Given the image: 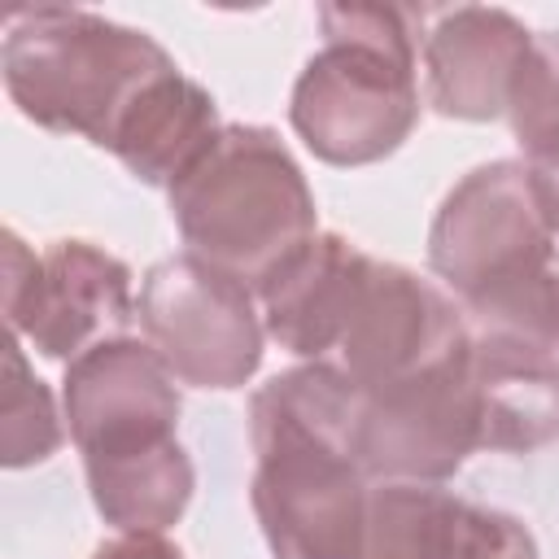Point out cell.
<instances>
[{
    "instance_id": "obj_21",
    "label": "cell",
    "mask_w": 559,
    "mask_h": 559,
    "mask_svg": "<svg viewBox=\"0 0 559 559\" xmlns=\"http://www.w3.org/2000/svg\"><path fill=\"white\" fill-rule=\"evenodd\" d=\"M92 559H188L166 533H118L92 550Z\"/></svg>"
},
{
    "instance_id": "obj_12",
    "label": "cell",
    "mask_w": 559,
    "mask_h": 559,
    "mask_svg": "<svg viewBox=\"0 0 559 559\" xmlns=\"http://www.w3.org/2000/svg\"><path fill=\"white\" fill-rule=\"evenodd\" d=\"M371 253L341 231H319L253 293L266 336L301 362H332Z\"/></svg>"
},
{
    "instance_id": "obj_9",
    "label": "cell",
    "mask_w": 559,
    "mask_h": 559,
    "mask_svg": "<svg viewBox=\"0 0 559 559\" xmlns=\"http://www.w3.org/2000/svg\"><path fill=\"white\" fill-rule=\"evenodd\" d=\"M354 450L367 480L445 485L480 450V402L467 349L424 376L362 393Z\"/></svg>"
},
{
    "instance_id": "obj_15",
    "label": "cell",
    "mask_w": 559,
    "mask_h": 559,
    "mask_svg": "<svg viewBox=\"0 0 559 559\" xmlns=\"http://www.w3.org/2000/svg\"><path fill=\"white\" fill-rule=\"evenodd\" d=\"M83 476L96 515L118 533H166L183 520L197 493V467L179 441H166L131 459L83 463Z\"/></svg>"
},
{
    "instance_id": "obj_17",
    "label": "cell",
    "mask_w": 559,
    "mask_h": 559,
    "mask_svg": "<svg viewBox=\"0 0 559 559\" xmlns=\"http://www.w3.org/2000/svg\"><path fill=\"white\" fill-rule=\"evenodd\" d=\"M66 411H57L52 389L31 371L22 336L9 332L4 345V393H0V463L9 472L48 463L66 441Z\"/></svg>"
},
{
    "instance_id": "obj_11",
    "label": "cell",
    "mask_w": 559,
    "mask_h": 559,
    "mask_svg": "<svg viewBox=\"0 0 559 559\" xmlns=\"http://www.w3.org/2000/svg\"><path fill=\"white\" fill-rule=\"evenodd\" d=\"M533 48V31L489 4L441 9L424 31V100L454 122L507 118L515 79Z\"/></svg>"
},
{
    "instance_id": "obj_1",
    "label": "cell",
    "mask_w": 559,
    "mask_h": 559,
    "mask_svg": "<svg viewBox=\"0 0 559 559\" xmlns=\"http://www.w3.org/2000/svg\"><path fill=\"white\" fill-rule=\"evenodd\" d=\"M362 389L332 362H297L249 397V502L271 559H354L367 472L358 467Z\"/></svg>"
},
{
    "instance_id": "obj_2",
    "label": "cell",
    "mask_w": 559,
    "mask_h": 559,
    "mask_svg": "<svg viewBox=\"0 0 559 559\" xmlns=\"http://www.w3.org/2000/svg\"><path fill=\"white\" fill-rule=\"evenodd\" d=\"M428 271L480 336L559 354V236L515 157L467 170L428 227Z\"/></svg>"
},
{
    "instance_id": "obj_16",
    "label": "cell",
    "mask_w": 559,
    "mask_h": 559,
    "mask_svg": "<svg viewBox=\"0 0 559 559\" xmlns=\"http://www.w3.org/2000/svg\"><path fill=\"white\" fill-rule=\"evenodd\" d=\"M463 507L445 485L371 480L354 559H450Z\"/></svg>"
},
{
    "instance_id": "obj_13",
    "label": "cell",
    "mask_w": 559,
    "mask_h": 559,
    "mask_svg": "<svg viewBox=\"0 0 559 559\" xmlns=\"http://www.w3.org/2000/svg\"><path fill=\"white\" fill-rule=\"evenodd\" d=\"M467 367L480 402V450L533 454L559 441V354L472 332Z\"/></svg>"
},
{
    "instance_id": "obj_10",
    "label": "cell",
    "mask_w": 559,
    "mask_h": 559,
    "mask_svg": "<svg viewBox=\"0 0 559 559\" xmlns=\"http://www.w3.org/2000/svg\"><path fill=\"white\" fill-rule=\"evenodd\" d=\"M61 411L83 463H105L179 441L183 402L153 345L122 336L66 362Z\"/></svg>"
},
{
    "instance_id": "obj_4",
    "label": "cell",
    "mask_w": 559,
    "mask_h": 559,
    "mask_svg": "<svg viewBox=\"0 0 559 559\" xmlns=\"http://www.w3.org/2000/svg\"><path fill=\"white\" fill-rule=\"evenodd\" d=\"M175 57L140 26L92 9L31 4L4 17L0 79L22 118L57 135L109 148L131 109L157 87Z\"/></svg>"
},
{
    "instance_id": "obj_3",
    "label": "cell",
    "mask_w": 559,
    "mask_h": 559,
    "mask_svg": "<svg viewBox=\"0 0 559 559\" xmlns=\"http://www.w3.org/2000/svg\"><path fill=\"white\" fill-rule=\"evenodd\" d=\"M319 35L288 96L293 131L328 166L393 157L419 127L424 9L319 4Z\"/></svg>"
},
{
    "instance_id": "obj_7",
    "label": "cell",
    "mask_w": 559,
    "mask_h": 559,
    "mask_svg": "<svg viewBox=\"0 0 559 559\" xmlns=\"http://www.w3.org/2000/svg\"><path fill=\"white\" fill-rule=\"evenodd\" d=\"M131 266L109 249L66 236L35 253L4 227V323L52 362H74L122 341L140 319Z\"/></svg>"
},
{
    "instance_id": "obj_8",
    "label": "cell",
    "mask_w": 559,
    "mask_h": 559,
    "mask_svg": "<svg viewBox=\"0 0 559 559\" xmlns=\"http://www.w3.org/2000/svg\"><path fill=\"white\" fill-rule=\"evenodd\" d=\"M467 345L472 328L437 280H424L402 262L371 258L332 367H341L362 393H380L459 358Z\"/></svg>"
},
{
    "instance_id": "obj_14",
    "label": "cell",
    "mask_w": 559,
    "mask_h": 559,
    "mask_svg": "<svg viewBox=\"0 0 559 559\" xmlns=\"http://www.w3.org/2000/svg\"><path fill=\"white\" fill-rule=\"evenodd\" d=\"M218 105L214 96L188 79L183 70H170L148 96L131 109L109 153L148 188H166L192 170V162L218 140Z\"/></svg>"
},
{
    "instance_id": "obj_19",
    "label": "cell",
    "mask_w": 559,
    "mask_h": 559,
    "mask_svg": "<svg viewBox=\"0 0 559 559\" xmlns=\"http://www.w3.org/2000/svg\"><path fill=\"white\" fill-rule=\"evenodd\" d=\"M450 559H542V550H537L533 528L520 515L502 507L467 502L459 515Z\"/></svg>"
},
{
    "instance_id": "obj_5",
    "label": "cell",
    "mask_w": 559,
    "mask_h": 559,
    "mask_svg": "<svg viewBox=\"0 0 559 559\" xmlns=\"http://www.w3.org/2000/svg\"><path fill=\"white\" fill-rule=\"evenodd\" d=\"M170 218L188 253L258 288L319 236L314 192L280 131L223 122L218 140L170 183Z\"/></svg>"
},
{
    "instance_id": "obj_18",
    "label": "cell",
    "mask_w": 559,
    "mask_h": 559,
    "mask_svg": "<svg viewBox=\"0 0 559 559\" xmlns=\"http://www.w3.org/2000/svg\"><path fill=\"white\" fill-rule=\"evenodd\" d=\"M507 122L520 153H533L550 135H559V31L533 35V48L507 105Z\"/></svg>"
},
{
    "instance_id": "obj_6",
    "label": "cell",
    "mask_w": 559,
    "mask_h": 559,
    "mask_svg": "<svg viewBox=\"0 0 559 559\" xmlns=\"http://www.w3.org/2000/svg\"><path fill=\"white\" fill-rule=\"evenodd\" d=\"M140 332L166 371L192 389H245L262 367L258 293L197 253H170L140 280Z\"/></svg>"
},
{
    "instance_id": "obj_20",
    "label": "cell",
    "mask_w": 559,
    "mask_h": 559,
    "mask_svg": "<svg viewBox=\"0 0 559 559\" xmlns=\"http://www.w3.org/2000/svg\"><path fill=\"white\" fill-rule=\"evenodd\" d=\"M520 162L528 166L533 192H537V201H542V210H546V223H550L555 236H559V135H550L546 144H537V148L524 153Z\"/></svg>"
}]
</instances>
